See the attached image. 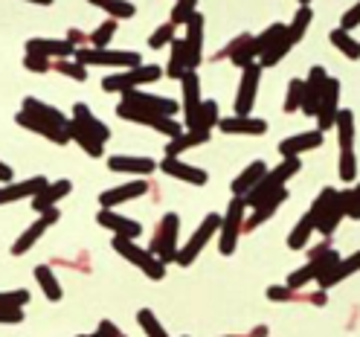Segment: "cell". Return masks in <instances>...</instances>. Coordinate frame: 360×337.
Returning a JSON list of instances; mask_svg holds the SVG:
<instances>
[{"instance_id": "cell-1", "label": "cell", "mask_w": 360, "mask_h": 337, "mask_svg": "<svg viewBox=\"0 0 360 337\" xmlns=\"http://www.w3.org/2000/svg\"><path fill=\"white\" fill-rule=\"evenodd\" d=\"M73 61H79L82 67H120V70H128V67H140L143 58L137 50H96V47H82L73 53Z\"/></svg>"}, {"instance_id": "cell-2", "label": "cell", "mask_w": 360, "mask_h": 337, "mask_svg": "<svg viewBox=\"0 0 360 337\" xmlns=\"http://www.w3.org/2000/svg\"><path fill=\"white\" fill-rule=\"evenodd\" d=\"M163 76V67L160 64H140V67H128V70L117 73V76H105L102 79V91L108 94H128V91H137L143 84H151Z\"/></svg>"}, {"instance_id": "cell-3", "label": "cell", "mask_w": 360, "mask_h": 337, "mask_svg": "<svg viewBox=\"0 0 360 337\" xmlns=\"http://www.w3.org/2000/svg\"><path fill=\"white\" fill-rule=\"evenodd\" d=\"M114 250H117L125 262H131L134 267H140V271H143L148 279L160 282V279L166 276V265L157 259L151 250H143V247L137 244V239H122V236H117V239H114Z\"/></svg>"}, {"instance_id": "cell-4", "label": "cell", "mask_w": 360, "mask_h": 337, "mask_svg": "<svg viewBox=\"0 0 360 337\" xmlns=\"http://www.w3.org/2000/svg\"><path fill=\"white\" fill-rule=\"evenodd\" d=\"M218 230H221V215L218 212H210V215H204V221L198 224V230L192 233V239L180 247L177 250V256H174V265H180V267H189L200 253H204V247L210 244V239H215L218 236Z\"/></svg>"}, {"instance_id": "cell-5", "label": "cell", "mask_w": 360, "mask_h": 337, "mask_svg": "<svg viewBox=\"0 0 360 337\" xmlns=\"http://www.w3.org/2000/svg\"><path fill=\"white\" fill-rule=\"evenodd\" d=\"M177 241H180V215L177 212H166L160 218V224H157L148 250L160 259L163 265H169L177 256Z\"/></svg>"}, {"instance_id": "cell-6", "label": "cell", "mask_w": 360, "mask_h": 337, "mask_svg": "<svg viewBox=\"0 0 360 337\" xmlns=\"http://www.w3.org/2000/svg\"><path fill=\"white\" fill-rule=\"evenodd\" d=\"M117 114L122 117V120H128V122H140V125H146V128H154L157 134H163V137H169V140H174V137H180L186 128L180 125L174 117H160V114H151V110H143V108H137V105H128V102H120L117 105Z\"/></svg>"}, {"instance_id": "cell-7", "label": "cell", "mask_w": 360, "mask_h": 337, "mask_svg": "<svg viewBox=\"0 0 360 337\" xmlns=\"http://www.w3.org/2000/svg\"><path fill=\"white\" fill-rule=\"evenodd\" d=\"M244 218H247V204L244 198H233L227 215H221V230H218V250L221 256H233L236 253V244L244 227Z\"/></svg>"}, {"instance_id": "cell-8", "label": "cell", "mask_w": 360, "mask_h": 337, "mask_svg": "<svg viewBox=\"0 0 360 337\" xmlns=\"http://www.w3.org/2000/svg\"><path fill=\"white\" fill-rule=\"evenodd\" d=\"M259 82H262V64L253 61L241 70V84L236 94V117H250V110L256 105V94H259Z\"/></svg>"}, {"instance_id": "cell-9", "label": "cell", "mask_w": 360, "mask_h": 337, "mask_svg": "<svg viewBox=\"0 0 360 337\" xmlns=\"http://www.w3.org/2000/svg\"><path fill=\"white\" fill-rule=\"evenodd\" d=\"M180 99H184V128H192L198 120V110L204 105V94H200V79L198 70H186L180 79Z\"/></svg>"}, {"instance_id": "cell-10", "label": "cell", "mask_w": 360, "mask_h": 337, "mask_svg": "<svg viewBox=\"0 0 360 337\" xmlns=\"http://www.w3.org/2000/svg\"><path fill=\"white\" fill-rule=\"evenodd\" d=\"M58 218H61L58 207H53V210H47V212H41V218H38V221H32L30 227L18 236V241L12 244V256H24V253H30L32 247L38 244V239H41L44 233H47V230L53 227V224H56Z\"/></svg>"}, {"instance_id": "cell-11", "label": "cell", "mask_w": 360, "mask_h": 337, "mask_svg": "<svg viewBox=\"0 0 360 337\" xmlns=\"http://www.w3.org/2000/svg\"><path fill=\"white\" fill-rule=\"evenodd\" d=\"M15 122H18L20 128L32 131V134H41L44 140H50V143H56V146H67V143H70V134H67V128L53 125V122H47V120H41V117L30 114V110H24V108H20L18 114H15Z\"/></svg>"}, {"instance_id": "cell-12", "label": "cell", "mask_w": 360, "mask_h": 337, "mask_svg": "<svg viewBox=\"0 0 360 337\" xmlns=\"http://www.w3.org/2000/svg\"><path fill=\"white\" fill-rule=\"evenodd\" d=\"M267 300L274 303H300V305H317L323 308L328 303L326 291L317 288V291H302V288H288V285H270L267 288Z\"/></svg>"}, {"instance_id": "cell-13", "label": "cell", "mask_w": 360, "mask_h": 337, "mask_svg": "<svg viewBox=\"0 0 360 337\" xmlns=\"http://www.w3.org/2000/svg\"><path fill=\"white\" fill-rule=\"evenodd\" d=\"M122 102L137 105V108L151 110V114H160V117H174L177 110H180V102H174V99H169V96H154V94H146L143 87L122 94Z\"/></svg>"}, {"instance_id": "cell-14", "label": "cell", "mask_w": 360, "mask_h": 337, "mask_svg": "<svg viewBox=\"0 0 360 337\" xmlns=\"http://www.w3.org/2000/svg\"><path fill=\"white\" fill-rule=\"evenodd\" d=\"M337 110H340V79H331L326 82V91H323V99H320V108H317V131H328L334 128V120H337Z\"/></svg>"}, {"instance_id": "cell-15", "label": "cell", "mask_w": 360, "mask_h": 337, "mask_svg": "<svg viewBox=\"0 0 360 337\" xmlns=\"http://www.w3.org/2000/svg\"><path fill=\"white\" fill-rule=\"evenodd\" d=\"M326 82H328V73L326 67H311V73L305 79V91H302V114L305 117H317V108H320V99H323V91H326Z\"/></svg>"}, {"instance_id": "cell-16", "label": "cell", "mask_w": 360, "mask_h": 337, "mask_svg": "<svg viewBox=\"0 0 360 337\" xmlns=\"http://www.w3.org/2000/svg\"><path fill=\"white\" fill-rule=\"evenodd\" d=\"M148 189H151L148 181L137 177V181H128V184H122V186L105 189V192L99 195V204H102V210H114V207L125 204V201H137V198H143Z\"/></svg>"}, {"instance_id": "cell-17", "label": "cell", "mask_w": 360, "mask_h": 337, "mask_svg": "<svg viewBox=\"0 0 360 337\" xmlns=\"http://www.w3.org/2000/svg\"><path fill=\"white\" fill-rule=\"evenodd\" d=\"M160 172H166L169 177H177V181H186V184H192V186H207L210 184V174L204 172V169H198V166H192V163H184L180 157H163L160 163Z\"/></svg>"}, {"instance_id": "cell-18", "label": "cell", "mask_w": 360, "mask_h": 337, "mask_svg": "<svg viewBox=\"0 0 360 337\" xmlns=\"http://www.w3.org/2000/svg\"><path fill=\"white\" fill-rule=\"evenodd\" d=\"M47 177L38 174V177H27V181H20V184H4L0 186V207H6V204H15V201H24V198H35L38 192L47 189Z\"/></svg>"}, {"instance_id": "cell-19", "label": "cell", "mask_w": 360, "mask_h": 337, "mask_svg": "<svg viewBox=\"0 0 360 337\" xmlns=\"http://www.w3.org/2000/svg\"><path fill=\"white\" fill-rule=\"evenodd\" d=\"M96 221H99V227L110 230L114 236H122V239H140L143 236V224L140 221H134L128 215H120L114 210H99Z\"/></svg>"}, {"instance_id": "cell-20", "label": "cell", "mask_w": 360, "mask_h": 337, "mask_svg": "<svg viewBox=\"0 0 360 337\" xmlns=\"http://www.w3.org/2000/svg\"><path fill=\"white\" fill-rule=\"evenodd\" d=\"M285 201H288V189H279V192L270 195L267 201H262L259 207H253V215H247V218H244L241 233H253V230H259L267 218H274V215H276V210L285 204Z\"/></svg>"}, {"instance_id": "cell-21", "label": "cell", "mask_w": 360, "mask_h": 337, "mask_svg": "<svg viewBox=\"0 0 360 337\" xmlns=\"http://www.w3.org/2000/svg\"><path fill=\"white\" fill-rule=\"evenodd\" d=\"M186 56H189V70H198L204 61V15H195L186 24Z\"/></svg>"}, {"instance_id": "cell-22", "label": "cell", "mask_w": 360, "mask_h": 337, "mask_svg": "<svg viewBox=\"0 0 360 337\" xmlns=\"http://www.w3.org/2000/svg\"><path fill=\"white\" fill-rule=\"evenodd\" d=\"M218 58H230L238 70H244L247 64H253L256 61V53H253V35L250 32H241V35H236L227 47H224L221 53H218Z\"/></svg>"}, {"instance_id": "cell-23", "label": "cell", "mask_w": 360, "mask_h": 337, "mask_svg": "<svg viewBox=\"0 0 360 337\" xmlns=\"http://www.w3.org/2000/svg\"><path fill=\"white\" fill-rule=\"evenodd\" d=\"M323 131H302V134H294V137H285L279 143V154L282 157H300L305 151H314V148H320L323 146Z\"/></svg>"}, {"instance_id": "cell-24", "label": "cell", "mask_w": 360, "mask_h": 337, "mask_svg": "<svg viewBox=\"0 0 360 337\" xmlns=\"http://www.w3.org/2000/svg\"><path fill=\"white\" fill-rule=\"evenodd\" d=\"M108 169L110 172H125V174H137V177H148L151 172H157V160L151 157H131V154H120V157H108Z\"/></svg>"}, {"instance_id": "cell-25", "label": "cell", "mask_w": 360, "mask_h": 337, "mask_svg": "<svg viewBox=\"0 0 360 337\" xmlns=\"http://www.w3.org/2000/svg\"><path fill=\"white\" fill-rule=\"evenodd\" d=\"M267 174V163L264 160H253L247 169H241V174L236 177V181L230 184V192H233V198H244V195H250L256 186H259V181Z\"/></svg>"}, {"instance_id": "cell-26", "label": "cell", "mask_w": 360, "mask_h": 337, "mask_svg": "<svg viewBox=\"0 0 360 337\" xmlns=\"http://www.w3.org/2000/svg\"><path fill=\"white\" fill-rule=\"evenodd\" d=\"M27 53H41L47 58H70L76 47L67 38H32L27 41Z\"/></svg>"}, {"instance_id": "cell-27", "label": "cell", "mask_w": 360, "mask_h": 337, "mask_svg": "<svg viewBox=\"0 0 360 337\" xmlns=\"http://www.w3.org/2000/svg\"><path fill=\"white\" fill-rule=\"evenodd\" d=\"M70 192H73V181H67V177H61V181H56V184H47V189L32 198V210L35 212H47V210L58 207V201L67 198Z\"/></svg>"}, {"instance_id": "cell-28", "label": "cell", "mask_w": 360, "mask_h": 337, "mask_svg": "<svg viewBox=\"0 0 360 337\" xmlns=\"http://www.w3.org/2000/svg\"><path fill=\"white\" fill-rule=\"evenodd\" d=\"M360 271V250L357 253H352V256H346V259H340L337 262L331 271L326 274V276H320L317 279V288H323V291H328V288H334V285H340L343 279H349V276H354Z\"/></svg>"}, {"instance_id": "cell-29", "label": "cell", "mask_w": 360, "mask_h": 337, "mask_svg": "<svg viewBox=\"0 0 360 337\" xmlns=\"http://www.w3.org/2000/svg\"><path fill=\"white\" fill-rule=\"evenodd\" d=\"M218 128L224 131V134H247V137H259V134H264L267 131V122L264 120H259V117H221V122H218Z\"/></svg>"}, {"instance_id": "cell-30", "label": "cell", "mask_w": 360, "mask_h": 337, "mask_svg": "<svg viewBox=\"0 0 360 337\" xmlns=\"http://www.w3.org/2000/svg\"><path fill=\"white\" fill-rule=\"evenodd\" d=\"M346 212H349V189L334 195L331 207H328V215L320 221V227H317V230H320L326 239H331V236H334V230H337V224L343 221V215H346Z\"/></svg>"}, {"instance_id": "cell-31", "label": "cell", "mask_w": 360, "mask_h": 337, "mask_svg": "<svg viewBox=\"0 0 360 337\" xmlns=\"http://www.w3.org/2000/svg\"><path fill=\"white\" fill-rule=\"evenodd\" d=\"M67 134H70L73 143H79V146L87 151V157H102V154H105V143L96 140L94 134H90L82 122H76L73 117H70V122H67Z\"/></svg>"}, {"instance_id": "cell-32", "label": "cell", "mask_w": 360, "mask_h": 337, "mask_svg": "<svg viewBox=\"0 0 360 337\" xmlns=\"http://www.w3.org/2000/svg\"><path fill=\"white\" fill-rule=\"evenodd\" d=\"M169 64H166V76L169 79H174V82H180L184 79V73L189 70V56H186V41L184 38H174L172 44H169Z\"/></svg>"}, {"instance_id": "cell-33", "label": "cell", "mask_w": 360, "mask_h": 337, "mask_svg": "<svg viewBox=\"0 0 360 337\" xmlns=\"http://www.w3.org/2000/svg\"><path fill=\"white\" fill-rule=\"evenodd\" d=\"M210 137H212V131H184L180 137L169 140V146H166V157H180L184 151H189V148H195V146L210 143Z\"/></svg>"}, {"instance_id": "cell-34", "label": "cell", "mask_w": 360, "mask_h": 337, "mask_svg": "<svg viewBox=\"0 0 360 337\" xmlns=\"http://www.w3.org/2000/svg\"><path fill=\"white\" fill-rule=\"evenodd\" d=\"M334 128H337V143H340V151H354V110H349V108L337 110Z\"/></svg>"}, {"instance_id": "cell-35", "label": "cell", "mask_w": 360, "mask_h": 337, "mask_svg": "<svg viewBox=\"0 0 360 337\" xmlns=\"http://www.w3.org/2000/svg\"><path fill=\"white\" fill-rule=\"evenodd\" d=\"M73 120H76V122H82L90 134H94L96 140H102V143H108V140H110V128H108L105 122H99L94 114H90V108H87L84 102H76V105H73Z\"/></svg>"}, {"instance_id": "cell-36", "label": "cell", "mask_w": 360, "mask_h": 337, "mask_svg": "<svg viewBox=\"0 0 360 337\" xmlns=\"http://www.w3.org/2000/svg\"><path fill=\"white\" fill-rule=\"evenodd\" d=\"M24 110H30V114L47 120V122H53V125H61V128H67V122H70V117H64L58 108H53V105H47V102H38L35 96H27V99H24Z\"/></svg>"}, {"instance_id": "cell-37", "label": "cell", "mask_w": 360, "mask_h": 337, "mask_svg": "<svg viewBox=\"0 0 360 337\" xmlns=\"http://www.w3.org/2000/svg\"><path fill=\"white\" fill-rule=\"evenodd\" d=\"M35 279H38L44 297H47L50 303H58V300L64 297V288H61V282L56 279V274H53L50 265H38V267H35Z\"/></svg>"}, {"instance_id": "cell-38", "label": "cell", "mask_w": 360, "mask_h": 337, "mask_svg": "<svg viewBox=\"0 0 360 337\" xmlns=\"http://www.w3.org/2000/svg\"><path fill=\"white\" fill-rule=\"evenodd\" d=\"M311 20H314V9H311V6H300L297 15H294V20H290L288 30H285V38L290 41V47H294V44H300V41L305 38V32H308V27H311Z\"/></svg>"}, {"instance_id": "cell-39", "label": "cell", "mask_w": 360, "mask_h": 337, "mask_svg": "<svg viewBox=\"0 0 360 337\" xmlns=\"http://www.w3.org/2000/svg\"><path fill=\"white\" fill-rule=\"evenodd\" d=\"M218 122H221V108H218V102L204 99V105H200V110H198L195 125L186 128V131H212Z\"/></svg>"}, {"instance_id": "cell-40", "label": "cell", "mask_w": 360, "mask_h": 337, "mask_svg": "<svg viewBox=\"0 0 360 337\" xmlns=\"http://www.w3.org/2000/svg\"><path fill=\"white\" fill-rule=\"evenodd\" d=\"M314 233H317V230H314V221H311V215L305 212V215L297 221V227L290 230V236H288V247H290V250H305V247H308V239H311Z\"/></svg>"}, {"instance_id": "cell-41", "label": "cell", "mask_w": 360, "mask_h": 337, "mask_svg": "<svg viewBox=\"0 0 360 337\" xmlns=\"http://www.w3.org/2000/svg\"><path fill=\"white\" fill-rule=\"evenodd\" d=\"M87 4L99 6L102 12H108L114 20H125V18H134V15H137V6H134L131 0H87Z\"/></svg>"}, {"instance_id": "cell-42", "label": "cell", "mask_w": 360, "mask_h": 337, "mask_svg": "<svg viewBox=\"0 0 360 337\" xmlns=\"http://www.w3.org/2000/svg\"><path fill=\"white\" fill-rule=\"evenodd\" d=\"M328 41L334 44L337 50H340L349 61H357L360 58V41H354L346 30H331V35H328Z\"/></svg>"}, {"instance_id": "cell-43", "label": "cell", "mask_w": 360, "mask_h": 337, "mask_svg": "<svg viewBox=\"0 0 360 337\" xmlns=\"http://www.w3.org/2000/svg\"><path fill=\"white\" fill-rule=\"evenodd\" d=\"M285 30H288V27H285V24H279V20H276L274 27H267L262 35H256V38H253V53H256V61H259V56H262V53H267V50L274 47V44H276V41L285 35Z\"/></svg>"}, {"instance_id": "cell-44", "label": "cell", "mask_w": 360, "mask_h": 337, "mask_svg": "<svg viewBox=\"0 0 360 337\" xmlns=\"http://www.w3.org/2000/svg\"><path fill=\"white\" fill-rule=\"evenodd\" d=\"M334 195H337V189L326 186V189H323L317 198H314V204H311V210H308V215H311V221H314V230H317V227H320V221L328 215V207H331Z\"/></svg>"}, {"instance_id": "cell-45", "label": "cell", "mask_w": 360, "mask_h": 337, "mask_svg": "<svg viewBox=\"0 0 360 337\" xmlns=\"http://www.w3.org/2000/svg\"><path fill=\"white\" fill-rule=\"evenodd\" d=\"M114 35H117V20H114V18H108V20H102V24L96 27V32H90V47L105 50V47H110Z\"/></svg>"}, {"instance_id": "cell-46", "label": "cell", "mask_w": 360, "mask_h": 337, "mask_svg": "<svg viewBox=\"0 0 360 337\" xmlns=\"http://www.w3.org/2000/svg\"><path fill=\"white\" fill-rule=\"evenodd\" d=\"M195 15H198V0H174L169 20H172L174 27H186Z\"/></svg>"}, {"instance_id": "cell-47", "label": "cell", "mask_w": 360, "mask_h": 337, "mask_svg": "<svg viewBox=\"0 0 360 337\" xmlns=\"http://www.w3.org/2000/svg\"><path fill=\"white\" fill-rule=\"evenodd\" d=\"M32 294L27 288H15V291H0V308H27Z\"/></svg>"}, {"instance_id": "cell-48", "label": "cell", "mask_w": 360, "mask_h": 337, "mask_svg": "<svg viewBox=\"0 0 360 337\" xmlns=\"http://www.w3.org/2000/svg\"><path fill=\"white\" fill-rule=\"evenodd\" d=\"M53 70H58L61 76H70L73 82H87V67H82L79 61H67V58H53Z\"/></svg>"}, {"instance_id": "cell-49", "label": "cell", "mask_w": 360, "mask_h": 337, "mask_svg": "<svg viewBox=\"0 0 360 337\" xmlns=\"http://www.w3.org/2000/svg\"><path fill=\"white\" fill-rule=\"evenodd\" d=\"M174 24H172V20H169V24H160V27H157L154 32H151V38H148V47L151 50H163V47H169V44L177 38L174 35Z\"/></svg>"}, {"instance_id": "cell-50", "label": "cell", "mask_w": 360, "mask_h": 337, "mask_svg": "<svg viewBox=\"0 0 360 337\" xmlns=\"http://www.w3.org/2000/svg\"><path fill=\"white\" fill-rule=\"evenodd\" d=\"M137 323L143 326V331H146L148 337H169L166 329H163V323L154 317V311H151V308H143V311L137 314Z\"/></svg>"}, {"instance_id": "cell-51", "label": "cell", "mask_w": 360, "mask_h": 337, "mask_svg": "<svg viewBox=\"0 0 360 337\" xmlns=\"http://www.w3.org/2000/svg\"><path fill=\"white\" fill-rule=\"evenodd\" d=\"M302 91H305V82L300 79H290L288 82V96H285V114H294L297 108H302Z\"/></svg>"}, {"instance_id": "cell-52", "label": "cell", "mask_w": 360, "mask_h": 337, "mask_svg": "<svg viewBox=\"0 0 360 337\" xmlns=\"http://www.w3.org/2000/svg\"><path fill=\"white\" fill-rule=\"evenodd\" d=\"M24 67L30 73H50L53 70V58H47V56H41V53H27L24 56Z\"/></svg>"}, {"instance_id": "cell-53", "label": "cell", "mask_w": 360, "mask_h": 337, "mask_svg": "<svg viewBox=\"0 0 360 337\" xmlns=\"http://www.w3.org/2000/svg\"><path fill=\"white\" fill-rule=\"evenodd\" d=\"M24 323V308H0V326H18Z\"/></svg>"}, {"instance_id": "cell-54", "label": "cell", "mask_w": 360, "mask_h": 337, "mask_svg": "<svg viewBox=\"0 0 360 337\" xmlns=\"http://www.w3.org/2000/svg\"><path fill=\"white\" fill-rule=\"evenodd\" d=\"M352 221H360V184L354 189H349V212H346Z\"/></svg>"}, {"instance_id": "cell-55", "label": "cell", "mask_w": 360, "mask_h": 337, "mask_svg": "<svg viewBox=\"0 0 360 337\" xmlns=\"http://www.w3.org/2000/svg\"><path fill=\"white\" fill-rule=\"evenodd\" d=\"M354 27H360V4L357 6H352L346 15H343V20H340V30H354Z\"/></svg>"}, {"instance_id": "cell-56", "label": "cell", "mask_w": 360, "mask_h": 337, "mask_svg": "<svg viewBox=\"0 0 360 337\" xmlns=\"http://www.w3.org/2000/svg\"><path fill=\"white\" fill-rule=\"evenodd\" d=\"M67 41H70L76 50H82V47H87V44H90V35L82 32V30H70V32H67Z\"/></svg>"}, {"instance_id": "cell-57", "label": "cell", "mask_w": 360, "mask_h": 337, "mask_svg": "<svg viewBox=\"0 0 360 337\" xmlns=\"http://www.w3.org/2000/svg\"><path fill=\"white\" fill-rule=\"evenodd\" d=\"M0 184H12V169L0 160Z\"/></svg>"}, {"instance_id": "cell-58", "label": "cell", "mask_w": 360, "mask_h": 337, "mask_svg": "<svg viewBox=\"0 0 360 337\" xmlns=\"http://www.w3.org/2000/svg\"><path fill=\"white\" fill-rule=\"evenodd\" d=\"M30 4H38V6H53V0H30Z\"/></svg>"}, {"instance_id": "cell-59", "label": "cell", "mask_w": 360, "mask_h": 337, "mask_svg": "<svg viewBox=\"0 0 360 337\" xmlns=\"http://www.w3.org/2000/svg\"><path fill=\"white\" fill-rule=\"evenodd\" d=\"M300 6H311V0H300Z\"/></svg>"}, {"instance_id": "cell-60", "label": "cell", "mask_w": 360, "mask_h": 337, "mask_svg": "<svg viewBox=\"0 0 360 337\" xmlns=\"http://www.w3.org/2000/svg\"><path fill=\"white\" fill-rule=\"evenodd\" d=\"M230 337H250V334H230Z\"/></svg>"}, {"instance_id": "cell-61", "label": "cell", "mask_w": 360, "mask_h": 337, "mask_svg": "<svg viewBox=\"0 0 360 337\" xmlns=\"http://www.w3.org/2000/svg\"><path fill=\"white\" fill-rule=\"evenodd\" d=\"M90 337H102V334H96V331H94V334H90Z\"/></svg>"}, {"instance_id": "cell-62", "label": "cell", "mask_w": 360, "mask_h": 337, "mask_svg": "<svg viewBox=\"0 0 360 337\" xmlns=\"http://www.w3.org/2000/svg\"><path fill=\"white\" fill-rule=\"evenodd\" d=\"M79 337H90V334H79Z\"/></svg>"}, {"instance_id": "cell-63", "label": "cell", "mask_w": 360, "mask_h": 337, "mask_svg": "<svg viewBox=\"0 0 360 337\" xmlns=\"http://www.w3.org/2000/svg\"><path fill=\"white\" fill-rule=\"evenodd\" d=\"M120 337H128V334H120Z\"/></svg>"}]
</instances>
